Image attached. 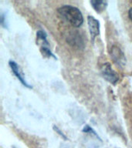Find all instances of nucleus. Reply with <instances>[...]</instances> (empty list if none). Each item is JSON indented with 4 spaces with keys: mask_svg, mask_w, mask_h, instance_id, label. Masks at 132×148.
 Listing matches in <instances>:
<instances>
[{
    "mask_svg": "<svg viewBox=\"0 0 132 148\" xmlns=\"http://www.w3.org/2000/svg\"><path fill=\"white\" fill-rule=\"evenodd\" d=\"M101 73L104 78L107 80L109 83L115 84L118 81V76L115 72L111 69V65L109 63H105L101 68Z\"/></svg>",
    "mask_w": 132,
    "mask_h": 148,
    "instance_id": "nucleus-2",
    "label": "nucleus"
},
{
    "mask_svg": "<svg viewBox=\"0 0 132 148\" xmlns=\"http://www.w3.org/2000/svg\"><path fill=\"white\" fill-rule=\"evenodd\" d=\"M87 21L90 36H91L92 40H94L95 39V37L98 36L100 33V23L93 16H88Z\"/></svg>",
    "mask_w": 132,
    "mask_h": 148,
    "instance_id": "nucleus-3",
    "label": "nucleus"
},
{
    "mask_svg": "<svg viewBox=\"0 0 132 148\" xmlns=\"http://www.w3.org/2000/svg\"><path fill=\"white\" fill-rule=\"evenodd\" d=\"M55 129H56L55 130H56V131H57L58 133H59V134H60V135H61V136H63V137H64V138L66 139V137H65V136H64V135H63V133H62V132H60V130L58 129L57 127H55Z\"/></svg>",
    "mask_w": 132,
    "mask_h": 148,
    "instance_id": "nucleus-8",
    "label": "nucleus"
},
{
    "mask_svg": "<svg viewBox=\"0 0 132 148\" xmlns=\"http://www.w3.org/2000/svg\"><path fill=\"white\" fill-rule=\"evenodd\" d=\"M128 16H129L130 19L132 21V8L129 10V12H128Z\"/></svg>",
    "mask_w": 132,
    "mask_h": 148,
    "instance_id": "nucleus-7",
    "label": "nucleus"
},
{
    "mask_svg": "<svg viewBox=\"0 0 132 148\" xmlns=\"http://www.w3.org/2000/svg\"><path fill=\"white\" fill-rule=\"evenodd\" d=\"M60 18L74 27H80L83 23V17L77 8L72 5H63L58 9Z\"/></svg>",
    "mask_w": 132,
    "mask_h": 148,
    "instance_id": "nucleus-1",
    "label": "nucleus"
},
{
    "mask_svg": "<svg viewBox=\"0 0 132 148\" xmlns=\"http://www.w3.org/2000/svg\"><path fill=\"white\" fill-rule=\"evenodd\" d=\"M92 6L94 7V9L98 12H101L106 9L107 5V2L105 1H91L90 2Z\"/></svg>",
    "mask_w": 132,
    "mask_h": 148,
    "instance_id": "nucleus-5",
    "label": "nucleus"
},
{
    "mask_svg": "<svg viewBox=\"0 0 132 148\" xmlns=\"http://www.w3.org/2000/svg\"><path fill=\"white\" fill-rule=\"evenodd\" d=\"M41 51L43 54L44 56H46L47 57H53L55 58V56H53V54L51 53V51L49 49L48 46H43L41 48Z\"/></svg>",
    "mask_w": 132,
    "mask_h": 148,
    "instance_id": "nucleus-6",
    "label": "nucleus"
},
{
    "mask_svg": "<svg viewBox=\"0 0 132 148\" xmlns=\"http://www.w3.org/2000/svg\"><path fill=\"white\" fill-rule=\"evenodd\" d=\"M9 66L11 67L12 71L13 72V73L15 74V76L19 79V80L20 81L21 83H22V84H23L25 86H26V87L28 88L32 87L31 86L29 85V84L26 83V81L25 80V79L23 77V74H22L20 69H19V66L16 64V62H14V61H12V60L11 61H9Z\"/></svg>",
    "mask_w": 132,
    "mask_h": 148,
    "instance_id": "nucleus-4",
    "label": "nucleus"
}]
</instances>
